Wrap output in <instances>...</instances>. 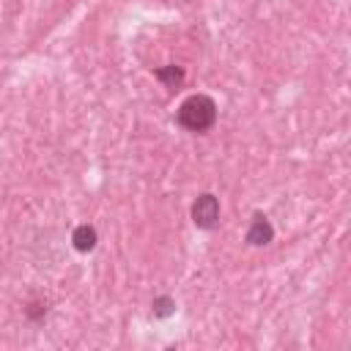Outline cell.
I'll use <instances>...</instances> for the list:
<instances>
[{
    "label": "cell",
    "instance_id": "3957f363",
    "mask_svg": "<svg viewBox=\"0 0 351 351\" xmlns=\"http://www.w3.org/2000/svg\"><path fill=\"white\" fill-rule=\"evenodd\" d=\"M244 239H247L250 247H266V244H271L274 228H271L269 217L261 214V211H255V214H252V222H250V228H247V233H244Z\"/></svg>",
    "mask_w": 351,
    "mask_h": 351
},
{
    "label": "cell",
    "instance_id": "6da1fadb",
    "mask_svg": "<svg viewBox=\"0 0 351 351\" xmlns=\"http://www.w3.org/2000/svg\"><path fill=\"white\" fill-rule=\"evenodd\" d=\"M176 121H178L181 129L203 134L217 123V101L211 96H206V93H192L178 104Z\"/></svg>",
    "mask_w": 351,
    "mask_h": 351
},
{
    "label": "cell",
    "instance_id": "7a4b0ae2",
    "mask_svg": "<svg viewBox=\"0 0 351 351\" xmlns=\"http://www.w3.org/2000/svg\"><path fill=\"white\" fill-rule=\"evenodd\" d=\"M189 214H192L195 228H200V230H214V228L219 225V200H217L211 192H203V195L195 197Z\"/></svg>",
    "mask_w": 351,
    "mask_h": 351
},
{
    "label": "cell",
    "instance_id": "277c9868",
    "mask_svg": "<svg viewBox=\"0 0 351 351\" xmlns=\"http://www.w3.org/2000/svg\"><path fill=\"white\" fill-rule=\"evenodd\" d=\"M96 241H99L96 228L88 225V222H82V225H77V228L71 230V247H74L77 252H90V250L96 247Z\"/></svg>",
    "mask_w": 351,
    "mask_h": 351
},
{
    "label": "cell",
    "instance_id": "8992f818",
    "mask_svg": "<svg viewBox=\"0 0 351 351\" xmlns=\"http://www.w3.org/2000/svg\"><path fill=\"white\" fill-rule=\"evenodd\" d=\"M151 313H154V318H170V315L176 313V299L167 296V293L154 296V302H151Z\"/></svg>",
    "mask_w": 351,
    "mask_h": 351
},
{
    "label": "cell",
    "instance_id": "52a82bcc",
    "mask_svg": "<svg viewBox=\"0 0 351 351\" xmlns=\"http://www.w3.org/2000/svg\"><path fill=\"white\" fill-rule=\"evenodd\" d=\"M25 313H27V318L38 321V318H44V315H47V302H33V304H30Z\"/></svg>",
    "mask_w": 351,
    "mask_h": 351
},
{
    "label": "cell",
    "instance_id": "5b68a950",
    "mask_svg": "<svg viewBox=\"0 0 351 351\" xmlns=\"http://www.w3.org/2000/svg\"><path fill=\"white\" fill-rule=\"evenodd\" d=\"M154 77L165 85V88H178L181 82H184V69L181 66H176V63H167V66H159V69H154Z\"/></svg>",
    "mask_w": 351,
    "mask_h": 351
}]
</instances>
